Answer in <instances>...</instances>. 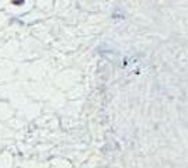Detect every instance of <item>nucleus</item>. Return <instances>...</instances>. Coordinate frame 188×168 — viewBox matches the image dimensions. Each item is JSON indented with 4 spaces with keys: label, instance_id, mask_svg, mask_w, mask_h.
<instances>
[{
    "label": "nucleus",
    "instance_id": "f257e3e1",
    "mask_svg": "<svg viewBox=\"0 0 188 168\" xmlns=\"http://www.w3.org/2000/svg\"><path fill=\"white\" fill-rule=\"evenodd\" d=\"M14 1H17V3H21L23 0H14Z\"/></svg>",
    "mask_w": 188,
    "mask_h": 168
}]
</instances>
